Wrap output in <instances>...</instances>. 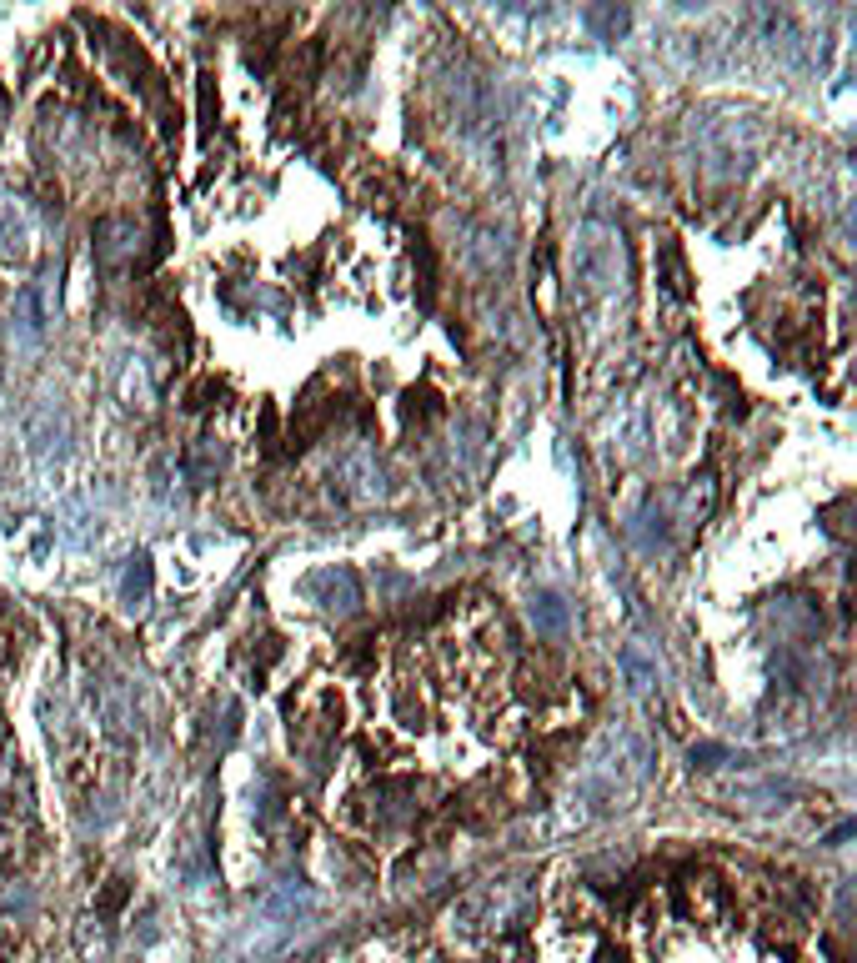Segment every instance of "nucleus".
Wrapping results in <instances>:
<instances>
[{"mask_svg":"<svg viewBox=\"0 0 857 963\" xmlns=\"http://www.w3.org/2000/svg\"><path fill=\"white\" fill-rule=\"evenodd\" d=\"M136 246H141V226H136L131 216H101V221H96V261H101V266L131 261Z\"/></svg>","mask_w":857,"mask_h":963,"instance_id":"obj_4","label":"nucleus"},{"mask_svg":"<svg viewBox=\"0 0 857 963\" xmlns=\"http://www.w3.org/2000/svg\"><path fill=\"white\" fill-rule=\"evenodd\" d=\"M386 723H396L401 733H426V723H432V703H426V693L411 678H391V688H386Z\"/></svg>","mask_w":857,"mask_h":963,"instance_id":"obj_3","label":"nucleus"},{"mask_svg":"<svg viewBox=\"0 0 857 963\" xmlns=\"http://www.w3.org/2000/svg\"><path fill=\"white\" fill-rule=\"evenodd\" d=\"M196 121H201L206 136L221 126V101H216V81L211 76H201V86H196Z\"/></svg>","mask_w":857,"mask_h":963,"instance_id":"obj_11","label":"nucleus"},{"mask_svg":"<svg viewBox=\"0 0 857 963\" xmlns=\"http://www.w3.org/2000/svg\"><path fill=\"white\" fill-rule=\"evenodd\" d=\"M91 698H96V713H101V733L116 738V743H126V738L136 733V703H131V693H126L116 678H101V683H91Z\"/></svg>","mask_w":857,"mask_h":963,"instance_id":"obj_2","label":"nucleus"},{"mask_svg":"<svg viewBox=\"0 0 857 963\" xmlns=\"http://www.w3.org/2000/svg\"><path fill=\"white\" fill-rule=\"evenodd\" d=\"M657 281H662V291L667 296H677V301H687L692 296V271H687V256H682V246L677 241H657Z\"/></svg>","mask_w":857,"mask_h":963,"instance_id":"obj_7","label":"nucleus"},{"mask_svg":"<svg viewBox=\"0 0 857 963\" xmlns=\"http://www.w3.org/2000/svg\"><path fill=\"white\" fill-rule=\"evenodd\" d=\"M617 276V246L612 241H577V281L587 291H602Z\"/></svg>","mask_w":857,"mask_h":963,"instance_id":"obj_5","label":"nucleus"},{"mask_svg":"<svg viewBox=\"0 0 857 963\" xmlns=\"http://www.w3.org/2000/svg\"><path fill=\"white\" fill-rule=\"evenodd\" d=\"M221 467H226V447H221L216 437H196V442L181 452V472H186L196 487H211V482L221 477Z\"/></svg>","mask_w":857,"mask_h":963,"instance_id":"obj_6","label":"nucleus"},{"mask_svg":"<svg viewBox=\"0 0 857 963\" xmlns=\"http://www.w3.org/2000/svg\"><path fill=\"white\" fill-rule=\"evenodd\" d=\"M0 256H26V226L11 211H0Z\"/></svg>","mask_w":857,"mask_h":963,"instance_id":"obj_12","label":"nucleus"},{"mask_svg":"<svg viewBox=\"0 0 857 963\" xmlns=\"http://www.w3.org/2000/svg\"><path fill=\"white\" fill-rule=\"evenodd\" d=\"M121 592H126V602H131V607H141V602L151 597V557H146V552L126 557V577H121Z\"/></svg>","mask_w":857,"mask_h":963,"instance_id":"obj_10","label":"nucleus"},{"mask_svg":"<svg viewBox=\"0 0 857 963\" xmlns=\"http://www.w3.org/2000/svg\"><path fill=\"white\" fill-rule=\"evenodd\" d=\"M587 21H592V26H602V36H607V41L627 31V11H592Z\"/></svg>","mask_w":857,"mask_h":963,"instance_id":"obj_14","label":"nucleus"},{"mask_svg":"<svg viewBox=\"0 0 857 963\" xmlns=\"http://www.w3.org/2000/svg\"><path fill=\"white\" fill-rule=\"evenodd\" d=\"M622 673L632 678V688H637V693H647V688L657 683V673H652V668H647L637 653H622Z\"/></svg>","mask_w":857,"mask_h":963,"instance_id":"obj_13","label":"nucleus"},{"mask_svg":"<svg viewBox=\"0 0 857 963\" xmlns=\"http://www.w3.org/2000/svg\"><path fill=\"white\" fill-rule=\"evenodd\" d=\"M447 407H442V392H432V387H406L401 392V422L406 427H426L432 417H442Z\"/></svg>","mask_w":857,"mask_h":963,"instance_id":"obj_9","label":"nucleus"},{"mask_svg":"<svg viewBox=\"0 0 857 963\" xmlns=\"http://www.w3.org/2000/svg\"><path fill=\"white\" fill-rule=\"evenodd\" d=\"M527 617H532V627H537L542 637H562V632H567V602H562L557 592H532Z\"/></svg>","mask_w":857,"mask_h":963,"instance_id":"obj_8","label":"nucleus"},{"mask_svg":"<svg viewBox=\"0 0 857 963\" xmlns=\"http://www.w3.org/2000/svg\"><path fill=\"white\" fill-rule=\"evenodd\" d=\"M301 592L321 607V612H336V617H351L361 607V577L351 567H316L306 572Z\"/></svg>","mask_w":857,"mask_h":963,"instance_id":"obj_1","label":"nucleus"},{"mask_svg":"<svg viewBox=\"0 0 857 963\" xmlns=\"http://www.w3.org/2000/svg\"><path fill=\"white\" fill-rule=\"evenodd\" d=\"M722 758H727V748H712V743H702V748H692V763H697V768H717Z\"/></svg>","mask_w":857,"mask_h":963,"instance_id":"obj_15","label":"nucleus"}]
</instances>
